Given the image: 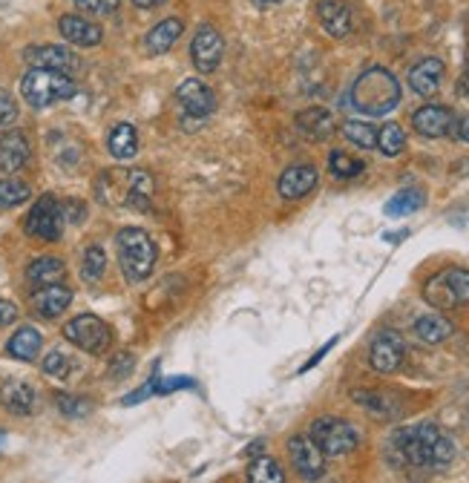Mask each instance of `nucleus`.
Returning a JSON list of instances; mask_svg holds the SVG:
<instances>
[{
    "mask_svg": "<svg viewBox=\"0 0 469 483\" xmlns=\"http://www.w3.org/2000/svg\"><path fill=\"white\" fill-rule=\"evenodd\" d=\"M423 299L438 311L464 306L469 302V271L466 267H444L423 285Z\"/></svg>",
    "mask_w": 469,
    "mask_h": 483,
    "instance_id": "obj_6",
    "label": "nucleus"
},
{
    "mask_svg": "<svg viewBox=\"0 0 469 483\" xmlns=\"http://www.w3.org/2000/svg\"><path fill=\"white\" fill-rule=\"evenodd\" d=\"M72 302V291L66 285L56 282V285H44L41 291H35L32 297V308L38 311L44 319H56L58 314H64Z\"/></svg>",
    "mask_w": 469,
    "mask_h": 483,
    "instance_id": "obj_22",
    "label": "nucleus"
},
{
    "mask_svg": "<svg viewBox=\"0 0 469 483\" xmlns=\"http://www.w3.org/2000/svg\"><path fill=\"white\" fill-rule=\"evenodd\" d=\"M403 357H406V343H403V337L398 331L386 328L381 334H374L372 348H369V363H372L374 371H381V374L398 371Z\"/></svg>",
    "mask_w": 469,
    "mask_h": 483,
    "instance_id": "obj_10",
    "label": "nucleus"
},
{
    "mask_svg": "<svg viewBox=\"0 0 469 483\" xmlns=\"http://www.w3.org/2000/svg\"><path fill=\"white\" fill-rule=\"evenodd\" d=\"M349 104L360 116H369V118L389 116L394 106L401 104V84L389 69L369 66L366 73H360L357 81L352 84Z\"/></svg>",
    "mask_w": 469,
    "mask_h": 483,
    "instance_id": "obj_2",
    "label": "nucleus"
},
{
    "mask_svg": "<svg viewBox=\"0 0 469 483\" xmlns=\"http://www.w3.org/2000/svg\"><path fill=\"white\" fill-rule=\"evenodd\" d=\"M64 205V219L66 222H81L84 216H87V210H84V205L81 202H61Z\"/></svg>",
    "mask_w": 469,
    "mask_h": 483,
    "instance_id": "obj_41",
    "label": "nucleus"
},
{
    "mask_svg": "<svg viewBox=\"0 0 469 483\" xmlns=\"http://www.w3.org/2000/svg\"><path fill=\"white\" fill-rule=\"evenodd\" d=\"M288 455H291L294 469L305 478V480H317L326 472V455L320 452V446L311 438H291L288 440Z\"/></svg>",
    "mask_w": 469,
    "mask_h": 483,
    "instance_id": "obj_13",
    "label": "nucleus"
},
{
    "mask_svg": "<svg viewBox=\"0 0 469 483\" xmlns=\"http://www.w3.org/2000/svg\"><path fill=\"white\" fill-rule=\"evenodd\" d=\"M98 202L110 207H133V210H148L153 202V178L148 170H104L96 182Z\"/></svg>",
    "mask_w": 469,
    "mask_h": 483,
    "instance_id": "obj_3",
    "label": "nucleus"
},
{
    "mask_svg": "<svg viewBox=\"0 0 469 483\" xmlns=\"http://www.w3.org/2000/svg\"><path fill=\"white\" fill-rule=\"evenodd\" d=\"M64 337L72 346L87 351V354H104L113 343V331L104 319L93 317V314H81L76 319H69L64 326Z\"/></svg>",
    "mask_w": 469,
    "mask_h": 483,
    "instance_id": "obj_8",
    "label": "nucleus"
},
{
    "mask_svg": "<svg viewBox=\"0 0 469 483\" xmlns=\"http://www.w3.org/2000/svg\"><path fill=\"white\" fill-rule=\"evenodd\" d=\"M329 170L334 173V178H354L366 170V165L360 158L349 156V153H342V150H334L329 156Z\"/></svg>",
    "mask_w": 469,
    "mask_h": 483,
    "instance_id": "obj_32",
    "label": "nucleus"
},
{
    "mask_svg": "<svg viewBox=\"0 0 469 483\" xmlns=\"http://www.w3.org/2000/svg\"><path fill=\"white\" fill-rule=\"evenodd\" d=\"M41 343H44L41 334L26 326V328H21V331H15V334H12L6 351H9V357H15V360L29 363V360H35V357H38Z\"/></svg>",
    "mask_w": 469,
    "mask_h": 483,
    "instance_id": "obj_28",
    "label": "nucleus"
},
{
    "mask_svg": "<svg viewBox=\"0 0 469 483\" xmlns=\"http://www.w3.org/2000/svg\"><path fill=\"white\" fill-rule=\"evenodd\" d=\"M116 242H118V262H121L124 277L133 282L148 279L153 274V265H156V245H153L148 230L124 227L116 236Z\"/></svg>",
    "mask_w": 469,
    "mask_h": 483,
    "instance_id": "obj_4",
    "label": "nucleus"
},
{
    "mask_svg": "<svg viewBox=\"0 0 469 483\" xmlns=\"http://www.w3.org/2000/svg\"><path fill=\"white\" fill-rule=\"evenodd\" d=\"M133 368V354H118V360L113 363V374H124Z\"/></svg>",
    "mask_w": 469,
    "mask_h": 483,
    "instance_id": "obj_43",
    "label": "nucleus"
},
{
    "mask_svg": "<svg viewBox=\"0 0 469 483\" xmlns=\"http://www.w3.org/2000/svg\"><path fill=\"white\" fill-rule=\"evenodd\" d=\"M15 319H17V308L12 306V302L0 299V326H12Z\"/></svg>",
    "mask_w": 469,
    "mask_h": 483,
    "instance_id": "obj_42",
    "label": "nucleus"
},
{
    "mask_svg": "<svg viewBox=\"0 0 469 483\" xmlns=\"http://www.w3.org/2000/svg\"><path fill=\"white\" fill-rule=\"evenodd\" d=\"M317 17L331 38H346L352 32V9L342 4V0H320Z\"/></svg>",
    "mask_w": 469,
    "mask_h": 483,
    "instance_id": "obj_21",
    "label": "nucleus"
},
{
    "mask_svg": "<svg viewBox=\"0 0 469 483\" xmlns=\"http://www.w3.org/2000/svg\"><path fill=\"white\" fill-rule=\"evenodd\" d=\"M311 440L320 446V452L326 458H342L357 449L360 435L349 420L337 418H320L311 423Z\"/></svg>",
    "mask_w": 469,
    "mask_h": 483,
    "instance_id": "obj_7",
    "label": "nucleus"
},
{
    "mask_svg": "<svg viewBox=\"0 0 469 483\" xmlns=\"http://www.w3.org/2000/svg\"><path fill=\"white\" fill-rule=\"evenodd\" d=\"M374 147L381 150L383 156H389V158L401 156L403 147H406V136L401 130V124L389 121V124H383V127H377V145Z\"/></svg>",
    "mask_w": 469,
    "mask_h": 483,
    "instance_id": "obj_29",
    "label": "nucleus"
},
{
    "mask_svg": "<svg viewBox=\"0 0 469 483\" xmlns=\"http://www.w3.org/2000/svg\"><path fill=\"white\" fill-rule=\"evenodd\" d=\"M29 185L21 182V178H0V207H17L29 202Z\"/></svg>",
    "mask_w": 469,
    "mask_h": 483,
    "instance_id": "obj_30",
    "label": "nucleus"
},
{
    "mask_svg": "<svg viewBox=\"0 0 469 483\" xmlns=\"http://www.w3.org/2000/svg\"><path fill=\"white\" fill-rule=\"evenodd\" d=\"M58 29H61L64 38L69 44H76V46H98L101 38H104L101 26L87 21V17H81V15H64L58 21Z\"/></svg>",
    "mask_w": 469,
    "mask_h": 483,
    "instance_id": "obj_20",
    "label": "nucleus"
},
{
    "mask_svg": "<svg viewBox=\"0 0 469 483\" xmlns=\"http://www.w3.org/2000/svg\"><path fill=\"white\" fill-rule=\"evenodd\" d=\"M453 322L441 314H426L414 322V337L421 339L426 346H438V343H446L449 337H453Z\"/></svg>",
    "mask_w": 469,
    "mask_h": 483,
    "instance_id": "obj_25",
    "label": "nucleus"
},
{
    "mask_svg": "<svg viewBox=\"0 0 469 483\" xmlns=\"http://www.w3.org/2000/svg\"><path fill=\"white\" fill-rule=\"evenodd\" d=\"M0 443H4V435H0Z\"/></svg>",
    "mask_w": 469,
    "mask_h": 483,
    "instance_id": "obj_48",
    "label": "nucleus"
},
{
    "mask_svg": "<svg viewBox=\"0 0 469 483\" xmlns=\"http://www.w3.org/2000/svg\"><path fill=\"white\" fill-rule=\"evenodd\" d=\"M394 452L403 463L418 469H438L455 458V443L449 440L435 423H418L398 428L392 438Z\"/></svg>",
    "mask_w": 469,
    "mask_h": 483,
    "instance_id": "obj_1",
    "label": "nucleus"
},
{
    "mask_svg": "<svg viewBox=\"0 0 469 483\" xmlns=\"http://www.w3.org/2000/svg\"><path fill=\"white\" fill-rule=\"evenodd\" d=\"M297 130L311 138V141H322L334 133V116L322 106H309V110L297 113Z\"/></svg>",
    "mask_w": 469,
    "mask_h": 483,
    "instance_id": "obj_23",
    "label": "nucleus"
},
{
    "mask_svg": "<svg viewBox=\"0 0 469 483\" xmlns=\"http://www.w3.org/2000/svg\"><path fill=\"white\" fill-rule=\"evenodd\" d=\"M15 118H17V104L6 89H0V127H9V124H15Z\"/></svg>",
    "mask_w": 469,
    "mask_h": 483,
    "instance_id": "obj_39",
    "label": "nucleus"
},
{
    "mask_svg": "<svg viewBox=\"0 0 469 483\" xmlns=\"http://www.w3.org/2000/svg\"><path fill=\"white\" fill-rule=\"evenodd\" d=\"M282 478L285 475L274 458H257L248 467V480H254V483H282Z\"/></svg>",
    "mask_w": 469,
    "mask_h": 483,
    "instance_id": "obj_33",
    "label": "nucleus"
},
{
    "mask_svg": "<svg viewBox=\"0 0 469 483\" xmlns=\"http://www.w3.org/2000/svg\"><path fill=\"white\" fill-rule=\"evenodd\" d=\"M21 96L26 98V104L41 110V106L61 104V101L76 96V81H72L66 73H58V69L35 66L21 81Z\"/></svg>",
    "mask_w": 469,
    "mask_h": 483,
    "instance_id": "obj_5",
    "label": "nucleus"
},
{
    "mask_svg": "<svg viewBox=\"0 0 469 483\" xmlns=\"http://www.w3.org/2000/svg\"><path fill=\"white\" fill-rule=\"evenodd\" d=\"M64 277H66V267L58 257H41L26 267V279L32 285H38V288H44V285H56Z\"/></svg>",
    "mask_w": 469,
    "mask_h": 483,
    "instance_id": "obj_26",
    "label": "nucleus"
},
{
    "mask_svg": "<svg viewBox=\"0 0 469 483\" xmlns=\"http://www.w3.org/2000/svg\"><path fill=\"white\" fill-rule=\"evenodd\" d=\"M107 147H110L113 158L130 161L138 153V133H136L133 124H116L110 138H107Z\"/></svg>",
    "mask_w": 469,
    "mask_h": 483,
    "instance_id": "obj_27",
    "label": "nucleus"
},
{
    "mask_svg": "<svg viewBox=\"0 0 469 483\" xmlns=\"http://www.w3.org/2000/svg\"><path fill=\"white\" fill-rule=\"evenodd\" d=\"M444 81V61L441 58H423L409 69V86L421 98H432L441 89Z\"/></svg>",
    "mask_w": 469,
    "mask_h": 483,
    "instance_id": "obj_17",
    "label": "nucleus"
},
{
    "mask_svg": "<svg viewBox=\"0 0 469 483\" xmlns=\"http://www.w3.org/2000/svg\"><path fill=\"white\" fill-rule=\"evenodd\" d=\"M455 124H458L455 113L441 104H426L412 116V127L426 138H444L453 133Z\"/></svg>",
    "mask_w": 469,
    "mask_h": 483,
    "instance_id": "obj_14",
    "label": "nucleus"
},
{
    "mask_svg": "<svg viewBox=\"0 0 469 483\" xmlns=\"http://www.w3.org/2000/svg\"><path fill=\"white\" fill-rule=\"evenodd\" d=\"M58 408L64 411V415L69 418H81L89 411V403L81 400V397H66V395H58Z\"/></svg>",
    "mask_w": 469,
    "mask_h": 483,
    "instance_id": "obj_40",
    "label": "nucleus"
},
{
    "mask_svg": "<svg viewBox=\"0 0 469 483\" xmlns=\"http://www.w3.org/2000/svg\"><path fill=\"white\" fill-rule=\"evenodd\" d=\"M222 52H225L222 35L216 32L210 24L196 29V38L190 44V58H193V66L199 69L202 75L216 73V66L222 64Z\"/></svg>",
    "mask_w": 469,
    "mask_h": 483,
    "instance_id": "obj_11",
    "label": "nucleus"
},
{
    "mask_svg": "<svg viewBox=\"0 0 469 483\" xmlns=\"http://www.w3.org/2000/svg\"><path fill=\"white\" fill-rule=\"evenodd\" d=\"M64 205L52 193L41 196L26 216V234L41 242H58L64 234Z\"/></svg>",
    "mask_w": 469,
    "mask_h": 483,
    "instance_id": "obj_9",
    "label": "nucleus"
},
{
    "mask_svg": "<svg viewBox=\"0 0 469 483\" xmlns=\"http://www.w3.org/2000/svg\"><path fill=\"white\" fill-rule=\"evenodd\" d=\"M423 207V196L421 190H403L398 196H392V202L386 205L389 216H406V213H414Z\"/></svg>",
    "mask_w": 469,
    "mask_h": 483,
    "instance_id": "obj_35",
    "label": "nucleus"
},
{
    "mask_svg": "<svg viewBox=\"0 0 469 483\" xmlns=\"http://www.w3.org/2000/svg\"><path fill=\"white\" fill-rule=\"evenodd\" d=\"M136 6H141V9H153V6H158V4H165V0H133Z\"/></svg>",
    "mask_w": 469,
    "mask_h": 483,
    "instance_id": "obj_46",
    "label": "nucleus"
},
{
    "mask_svg": "<svg viewBox=\"0 0 469 483\" xmlns=\"http://www.w3.org/2000/svg\"><path fill=\"white\" fill-rule=\"evenodd\" d=\"M121 0H76L78 12L84 15H113Z\"/></svg>",
    "mask_w": 469,
    "mask_h": 483,
    "instance_id": "obj_38",
    "label": "nucleus"
},
{
    "mask_svg": "<svg viewBox=\"0 0 469 483\" xmlns=\"http://www.w3.org/2000/svg\"><path fill=\"white\" fill-rule=\"evenodd\" d=\"M352 397L363 408H369L372 415H377V418H392L394 415V406L389 403L392 397L381 395V391H352Z\"/></svg>",
    "mask_w": 469,
    "mask_h": 483,
    "instance_id": "obj_34",
    "label": "nucleus"
},
{
    "mask_svg": "<svg viewBox=\"0 0 469 483\" xmlns=\"http://www.w3.org/2000/svg\"><path fill=\"white\" fill-rule=\"evenodd\" d=\"M455 127H458V130H455V136H458L461 141H466V145H469V118H464L461 124H455Z\"/></svg>",
    "mask_w": 469,
    "mask_h": 483,
    "instance_id": "obj_44",
    "label": "nucleus"
},
{
    "mask_svg": "<svg viewBox=\"0 0 469 483\" xmlns=\"http://www.w3.org/2000/svg\"><path fill=\"white\" fill-rule=\"evenodd\" d=\"M342 136L363 150H372L377 145V127H372V124H366V121H346L342 124Z\"/></svg>",
    "mask_w": 469,
    "mask_h": 483,
    "instance_id": "obj_31",
    "label": "nucleus"
},
{
    "mask_svg": "<svg viewBox=\"0 0 469 483\" xmlns=\"http://www.w3.org/2000/svg\"><path fill=\"white\" fill-rule=\"evenodd\" d=\"M317 187V170L311 165H291L280 176L282 199H302Z\"/></svg>",
    "mask_w": 469,
    "mask_h": 483,
    "instance_id": "obj_19",
    "label": "nucleus"
},
{
    "mask_svg": "<svg viewBox=\"0 0 469 483\" xmlns=\"http://www.w3.org/2000/svg\"><path fill=\"white\" fill-rule=\"evenodd\" d=\"M254 6H260V9H270V6H280V4H285V0H250Z\"/></svg>",
    "mask_w": 469,
    "mask_h": 483,
    "instance_id": "obj_45",
    "label": "nucleus"
},
{
    "mask_svg": "<svg viewBox=\"0 0 469 483\" xmlns=\"http://www.w3.org/2000/svg\"><path fill=\"white\" fill-rule=\"evenodd\" d=\"M44 371L49 374V377H58L64 380L66 374H69V357L64 351H49L44 357Z\"/></svg>",
    "mask_w": 469,
    "mask_h": 483,
    "instance_id": "obj_37",
    "label": "nucleus"
},
{
    "mask_svg": "<svg viewBox=\"0 0 469 483\" xmlns=\"http://www.w3.org/2000/svg\"><path fill=\"white\" fill-rule=\"evenodd\" d=\"M182 29H185V24L178 21V17H168V21H161L158 26H153L148 32L144 46H148L150 55H165V52H170L176 46V41L182 38Z\"/></svg>",
    "mask_w": 469,
    "mask_h": 483,
    "instance_id": "obj_24",
    "label": "nucleus"
},
{
    "mask_svg": "<svg viewBox=\"0 0 469 483\" xmlns=\"http://www.w3.org/2000/svg\"><path fill=\"white\" fill-rule=\"evenodd\" d=\"M29 161V141L24 133L6 130L0 133V173H17Z\"/></svg>",
    "mask_w": 469,
    "mask_h": 483,
    "instance_id": "obj_18",
    "label": "nucleus"
},
{
    "mask_svg": "<svg viewBox=\"0 0 469 483\" xmlns=\"http://www.w3.org/2000/svg\"><path fill=\"white\" fill-rule=\"evenodd\" d=\"M24 55H26V61H29L32 66L58 69V73H66V75H72V73L78 69L76 52H69V49H64V46H52V44H46V46H32V49L24 52Z\"/></svg>",
    "mask_w": 469,
    "mask_h": 483,
    "instance_id": "obj_16",
    "label": "nucleus"
},
{
    "mask_svg": "<svg viewBox=\"0 0 469 483\" xmlns=\"http://www.w3.org/2000/svg\"><path fill=\"white\" fill-rule=\"evenodd\" d=\"M176 101L182 104V110L188 118H205L216 110V96L213 89L199 81V78H188L176 86Z\"/></svg>",
    "mask_w": 469,
    "mask_h": 483,
    "instance_id": "obj_12",
    "label": "nucleus"
},
{
    "mask_svg": "<svg viewBox=\"0 0 469 483\" xmlns=\"http://www.w3.org/2000/svg\"><path fill=\"white\" fill-rule=\"evenodd\" d=\"M0 403L15 418H26L38 406V391H35L26 380H6L0 386Z\"/></svg>",
    "mask_w": 469,
    "mask_h": 483,
    "instance_id": "obj_15",
    "label": "nucleus"
},
{
    "mask_svg": "<svg viewBox=\"0 0 469 483\" xmlns=\"http://www.w3.org/2000/svg\"><path fill=\"white\" fill-rule=\"evenodd\" d=\"M107 271V254L98 247V245H89L87 247V254H84V267H81V274L87 282H98Z\"/></svg>",
    "mask_w": 469,
    "mask_h": 483,
    "instance_id": "obj_36",
    "label": "nucleus"
},
{
    "mask_svg": "<svg viewBox=\"0 0 469 483\" xmlns=\"http://www.w3.org/2000/svg\"><path fill=\"white\" fill-rule=\"evenodd\" d=\"M458 89H461L464 96H469V69H466V73L461 75V84H458Z\"/></svg>",
    "mask_w": 469,
    "mask_h": 483,
    "instance_id": "obj_47",
    "label": "nucleus"
}]
</instances>
